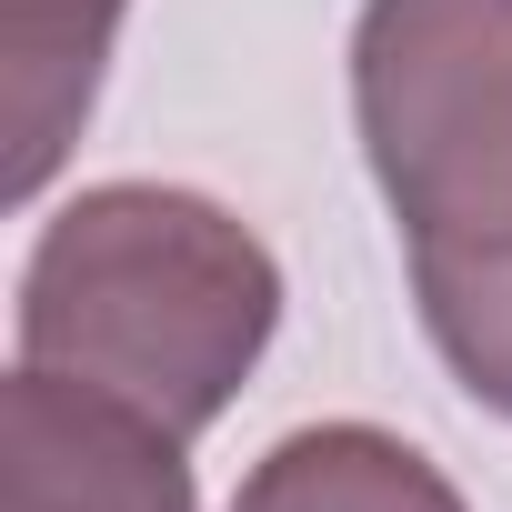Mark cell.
<instances>
[{"instance_id": "6da1fadb", "label": "cell", "mask_w": 512, "mask_h": 512, "mask_svg": "<svg viewBox=\"0 0 512 512\" xmlns=\"http://www.w3.org/2000/svg\"><path fill=\"white\" fill-rule=\"evenodd\" d=\"M21 362L211 432L282 332V262L241 211L171 181L71 191L21 262Z\"/></svg>"}, {"instance_id": "7a4b0ae2", "label": "cell", "mask_w": 512, "mask_h": 512, "mask_svg": "<svg viewBox=\"0 0 512 512\" xmlns=\"http://www.w3.org/2000/svg\"><path fill=\"white\" fill-rule=\"evenodd\" d=\"M352 131L412 292L512 272V0H362Z\"/></svg>"}, {"instance_id": "3957f363", "label": "cell", "mask_w": 512, "mask_h": 512, "mask_svg": "<svg viewBox=\"0 0 512 512\" xmlns=\"http://www.w3.org/2000/svg\"><path fill=\"white\" fill-rule=\"evenodd\" d=\"M0 512H201L191 432L21 362L0 382Z\"/></svg>"}, {"instance_id": "277c9868", "label": "cell", "mask_w": 512, "mask_h": 512, "mask_svg": "<svg viewBox=\"0 0 512 512\" xmlns=\"http://www.w3.org/2000/svg\"><path fill=\"white\" fill-rule=\"evenodd\" d=\"M131 0H0V141H11V201H41L51 171L71 161L101 71H111V31Z\"/></svg>"}, {"instance_id": "5b68a950", "label": "cell", "mask_w": 512, "mask_h": 512, "mask_svg": "<svg viewBox=\"0 0 512 512\" xmlns=\"http://www.w3.org/2000/svg\"><path fill=\"white\" fill-rule=\"evenodd\" d=\"M231 512H472L442 462L382 422H302L241 472Z\"/></svg>"}]
</instances>
